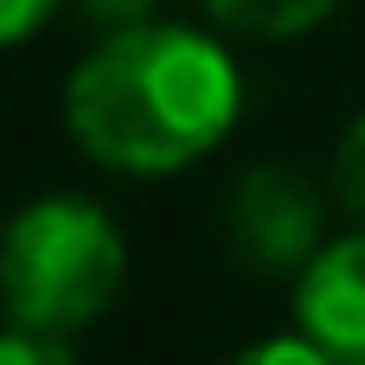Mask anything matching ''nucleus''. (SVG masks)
<instances>
[{"instance_id":"nucleus-1","label":"nucleus","mask_w":365,"mask_h":365,"mask_svg":"<svg viewBox=\"0 0 365 365\" xmlns=\"http://www.w3.org/2000/svg\"><path fill=\"white\" fill-rule=\"evenodd\" d=\"M244 109L237 58L173 19L115 26L64 83V128L71 141L128 180H167L205 160Z\"/></svg>"},{"instance_id":"nucleus-2","label":"nucleus","mask_w":365,"mask_h":365,"mask_svg":"<svg viewBox=\"0 0 365 365\" xmlns=\"http://www.w3.org/2000/svg\"><path fill=\"white\" fill-rule=\"evenodd\" d=\"M128 282V244L96 199L51 192L6 218L0 231V308L51 340L90 334Z\"/></svg>"},{"instance_id":"nucleus-3","label":"nucleus","mask_w":365,"mask_h":365,"mask_svg":"<svg viewBox=\"0 0 365 365\" xmlns=\"http://www.w3.org/2000/svg\"><path fill=\"white\" fill-rule=\"evenodd\" d=\"M327 244L321 192L295 167H250L231 192V250L263 276H302Z\"/></svg>"},{"instance_id":"nucleus-4","label":"nucleus","mask_w":365,"mask_h":365,"mask_svg":"<svg viewBox=\"0 0 365 365\" xmlns=\"http://www.w3.org/2000/svg\"><path fill=\"white\" fill-rule=\"evenodd\" d=\"M295 327L334 365H365V231L321 244L295 276Z\"/></svg>"},{"instance_id":"nucleus-5","label":"nucleus","mask_w":365,"mask_h":365,"mask_svg":"<svg viewBox=\"0 0 365 365\" xmlns=\"http://www.w3.org/2000/svg\"><path fill=\"white\" fill-rule=\"evenodd\" d=\"M212 19L225 32H244V38H295L308 26H321L340 0H205Z\"/></svg>"},{"instance_id":"nucleus-6","label":"nucleus","mask_w":365,"mask_h":365,"mask_svg":"<svg viewBox=\"0 0 365 365\" xmlns=\"http://www.w3.org/2000/svg\"><path fill=\"white\" fill-rule=\"evenodd\" d=\"M334 192L365 218V109L346 122V135H340V148H334Z\"/></svg>"},{"instance_id":"nucleus-7","label":"nucleus","mask_w":365,"mask_h":365,"mask_svg":"<svg viewBox=\"0 0 365 365\" xmlns=\"http://www.w3.org/2000/svg\"><path fill=\"white\" fill-rule=\"evenodd\" d=\"M64 359H71V340H51V334L19 327V321L0 327V365H64Z\"/></svg>"},{"instance_id":"nucleus-8","label":"nucleus","mask_w":365,"mask_h":365,"mask_svg":"<svg viewBox=\"0 0 365 365\" xmlns=\"http://www.w3.org/2000/svg\"><path fill=\"white\" fill-rule=\"evenodd\" d=\"M64 0H0V45H26Z\"/></svg>"},{"instance_id":"nucleus-9","label":"nucleus","mask_w":365,"mask_h":365,"mask_svg":"<svg viewBox=\"0 0 365 365\" xmlns=\"http://www.w3.org/2000/svg\"><path fill=\"white\" fill-rule=\"evenodd\" d=\"M90 26H103V32H115V26H141V19H154V6L160 0H71Z\"/></svg>"}]
</instances>
